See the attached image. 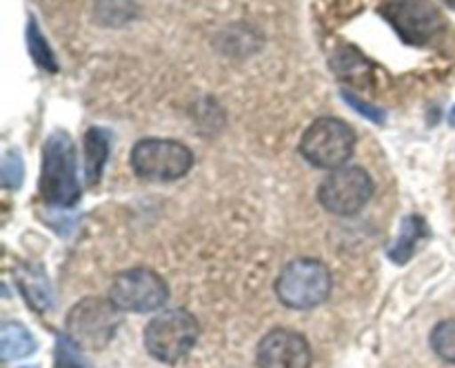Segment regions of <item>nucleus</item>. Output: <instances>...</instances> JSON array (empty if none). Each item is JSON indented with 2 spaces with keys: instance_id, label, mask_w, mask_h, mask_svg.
<instances>
[{
  "instance_id": "obj_1",
  "label": "nucleus",
  "mask_w": 455,
  "mask_h": 368,
  "mask_svg": "<svg viewBox=\"0 0 455 368\" xmlns=\"http://www.w3.org/2000/svg\"><path fill=\"white\" fill-rule=\"evenodd\" d=\"M40 195L52 207H71L80 198L76 146L67 131H53L43 149Z\"/></svg>"
},
{
  "instance_id": "obj_2",
  "label": "nucleus",
  "mask_w": 455,
  "mask_h": 368,
  "mask_svg": "<svg viewBox=\"0 0 455 368\" xmlns=\"http://www.w3.org/2000/svg\"><path fill=\"white\" fill-rule=\"evenodd\" d=\"M200 335L194 315L185 309H172L156 315L145 328V348L154 359L178 364L191 353Z\"/></svg>"
},
{
  "instance_id": "obj_3",
  "label": "nucleus",
  "mask_w": 455,
  "mask_h": 368,
  "mask_svg": "<svg viewBox=\"0 0 455 368\" xmlns=\"http://www.w3.org/2000/svg\"><path fill=\"white\" fill-rule=\"evenodd\" d=\"M355 140V131L345 120L320 118L302 133L300 153L314 167L336 171L354 155Z\"/></svg>"
},
{
  "instance_id": "obj_4",
  "label": "nucleus",
  "mask_w": 455,
  "mask_h": 368,
  "mask_svg": "<svg viewBox=\"0 0 455 368\" xmlns=\"http://www.w3.org/2000/svg\"><path fill=\"white\" fill-rule=\"evenodd\" d=\"M275 293L289 309H315L331 293V273L318 260H309V257L293 260L280 273L278 282H275Z\"/></svg>"
},
{
  "instance_id": "obj_5",
  "label": "nucleus",
  "mask_w": 455,
  "mask_h": 368,
  "mask_svg": "<svg viewBox=\"0 0 455 368\" xmlns=\"http://www.w3.org/2000/svg\"><path fill=\"white\" fill-rule=\"evenodd\" d=\"M132 167L145 180H180L194 167V153L169 137H145L132 149Z\"/></svg>"
},
{
  "instance_id": "obj_6",
  "label": "nucleus",
  "mask_w": 455,
  "mask_h": 368,
  "mask_svg": "<svg viewBox=\"0 0 455 368\" xmlns=\"http://www.w3.org/2000/svg\"><path fill=\"white\" fill-rule=\"evenodd\" d=\"M385 20L407 44H429L444 31L443 13L431 0H387L380 7Z\"/></svg>"
},
{
  "instance_id": "obj_7",
  "label": "nucleus",
  "mask_w": 455,
  "mask_h": 368,
  "mask_svg": "<svg viewBox=\"0 0 455 368\" xmlns=\"http://www.w3.org/2000/svg\"><path fill=\"white\" fill-rule=\"evenodd\" d=\"M373 195V180L364 168L342 167L329 173L318 189V200L333 215H355Z\"/></svg>"
},
{
  "instance_id": "obj_8",
  "label": "nucleus",
  "mask_w": 455,
  "mask_h": 368,
  "mask_svg": "<svg viewBox=\"0 0 455 368\" xmlns=\"http://www.w3.org/2000/svg\"><path fill=\"white\" fill-rule=\"evenodd\" d=\"M118 324V306L102 297H87L67 315L69 337L84 348H102L109 344Z\"/></svg>"
},
{
  "instance_id": "obj_9",
  "label": "nucleus",
  "mask_w": 455,
  "mask_h": 368,
  "mask_svg": "<svg viewBox=\"0 0 455 368\" xmlns=\"http://www.w3.org/2000/svg\"><path fill=\"white\" fill-rule=\"evenodd\" d=\"M109 300L120 310L151 313L169 300V288L158 273L149 269H129L114 278Z\"/></svg>"
},
{
  "instance_id": "obj_10",
  "label": "nucleus",
  "mask_w": 455,
  "mask_h": 368,
  "mask_svg": "<svg viewBox=\"0 0 455 368\" xmlns=\"http://www.w3.org/2000/svg\"><path fill=\"white\" fill-rule=\"evenodd\" d=\"M256 362L260 368H309L311 346L300 333L275 328L258 344Z\"/></svg>"
},
{
  "instance_id": "obj_11",
  "label": "nucleus",
  "mask_w": 455,
  "mask_h": 368,
  "mask_svg": "<svg viewBox=\"0 0 455 368\" xmlns=\"http://www.w3.org/2000/svg\"><path fill=\"white\" fill-rule=\"evenodd\" d=\"M329 62H331L333 74H336L342 82H349L351 87L371 89L373 65L355 47L345 44V47L336 49Z\"/></svg>"
},
{
  "instance_id": "obj_12",
  "label": "nucleus",
  "mask_w": 455,
  "mask_h": 368,
  "mask_svg": "<svg viewBox=\"0 0 455 368\" xmlns=\"http://www.w3.org/2000/svg\"><path fill=\"white\" fill-rule=\"evenodd\" d=\"M111 149V133L102 127H92L84 133V176L89 184H98Z\"/></svg>"
},
{
  "instance_id": "obj_13",
  "label": "nucleus",
  "mask_w": 455,
  "mask_h": 368,
  "mask_svg": "<svg viewBox=\"0 0 455 368\" xmlns=\"http://www.w3.org/2000/svg\"><path fill=\"white\" fill-rule=\"evenodd\" d=\"M36 348H38V344H36L34 335L22 324H3V328H0V350H3L4 359L29 357Z\"/></svg>"
},
{
  "instance_id": "obj_14",
  "label": "nucleus",
  "mask_w": 455,
  "mask_h": 368,
  "mask_svg": "<svg viewBox=\"0 0 455 368\" xmlns=\"http://www.w3.org/2000/svg\"><path fill=\"white\" fill-rule=\"evenodd\" d=\"M427 233H429V231H427V224L422 217L418 215L407 217V220L403 222L400 238L395 239V244L389 251L391 260L398 262V264H404V262L413 255V251H416V244L420 242L422 238H427Z\"/></svg>"
},
{
  "instance_id": "obj_15",
  "label": "nucleus",
  "mask_w": 455,
  "mask_h": 368,
  "mask_svg": "<svg viewBox=\"0 0 455 368\" xmlns=\"http://www.w3.org/2000/svg\"><path fill=\"white\" fill-rule=\"evenodd\" d=\"M18 286H20L22 295L27 297V301L34 309L44 310L52 306V291H49L47 278L43 275V270L20 269V273H18Z\"/></svg>"
},
{
  "instance_id": "obj_16",
  "label": "nucleus",
  "mask_w": 455,
  "mask_h": 368,
  "mask_svg": "<svg viewBox=\"0 0 455 368\" xmlns=\"http://www.w3.org/2000/svg\"><path fill=\"white\" fill-rule=\"evenodd\" d=\"M27 47H29L31 60L40 67L47 74H56L58 71V60L53 56L52 44L47 43V38L40 31V25L36 22V18L31 16L29 22H27Z\"/></svg>"
},
{
  "instance_id": "obj_17",
  "label": "nucleus",
  "mask_w": 455,
  "mask_h": 368,
  "mask_svg": "<svg viewBox=\"0 0 455 368\" xmlns=\"http://www.w3.org/2000/svg\"><path fill=\"white\" fill-rule=\"evenodd\" d=\"M431 348L440 359L455 364V319H444L431 331Z\"/></svg>"
},
{
  "instance_id": "obj_18",
  "label": "nucleus",
  "mask_w": 455,
  "mask_h": 368,
  "mask_svg": "<svg viewBox=\"0 0 455 368\" xmlns=\"http://www.w3.org/2000/svg\"><path fill=\"white\" fill-rule=\"evenodd\" d=\"M53 368H89L87 359L80 353L78 344L71 337L60 335L56 341V364Z\"/></svg>"
},
{
  "instance_id": "obj_19",
  "label": "nucleus",
  "mask_w": 455,
  "mask_h": 368,
  "mask_svg": "<svg viewBox=\"0 0 455 368\" xmlns=\"http://www.w3.org/2000/svg\"><path fill=\"white\" fill-rule=\"evenodd\" d=\"M22 177H25V164L16 149L7 151L3 158V184L7 189H20Z\"/></svg>"
},
{
  "instance_id": "obj_20",
  "label": "nucleus",
  "mask_w": 455,
  "mask_h": 368,
  "mask_svg": "<svg viewBox=\"0 0 455 368\" xmlns=\"http://www.w3.org/2000/svg\"><path fill=\"white\" fill-rule=\"evenodd\" d=\"M342 98H345V100L349 102L351 109H355V111H358V114H363L364 118L371 120V122L382 124L387 120V114L380 109V106H376V105H371V102L363 100V98H360V96L351 93L349 89H342Z\"/></svg>"
},
{
  "instance_id": "obj_21",
  "label": "nucleus",
  "mask_w": 455,
  "mask_h": 368,
  "mask_svg": "<svg viewBox=\"0 0 455 368\" xmlns=\"http://www.w3.org/2000/svg\"><path fill=\"white\" fill-rule=\"evenodd\" d=\"M100 9H105V12H98V16H107V22H114V18H118V22H123L133 16L132 0H102Z\"/></svg>"
},
{
  "instance_id": "obj_22",
  "label": "nucleus",
  "mask_w": 455,
  "mask_h": 368,
  "mask_svg": "<svg viewBox=\"0 0 455 368\" xmlns=\"http://www.w3.org/2000/svg\"><path fill=\"white\" fill-rule=\"evenodd\" d=\"M449 122H451L453 127H455V106L451 109V114H449Z\"/></svg>"
},
{
  "instance_id": "obj_23",
  "label": "nucleus",
  "mask_w": 455,
  "mask_h": 368,
  "mask_svg": "<svg viewBox=\"0 0 455 368\" xmlns=\"http://www.w3.org/2000/svg\"><path fill=\"white\" fill-rule=\"evenodd\" d=\"M444 4H447V7H451L455 12V0H444Z\"/></svg>"
},
{
  "instance_id": "obj_24",
  "label": "nucleus",
  "mask_w": 455,
  "mask_h": 368,
  "mask_svg": "<svg viewBox=\"0 0 455 368\" xmlns=\"http://www.w3.org/2000/svg\"><path fill=\"white\" fill-rule=\"evenodd\" d=\"M25 368H34V366H25Z\"/></svg>"
}]
</instances>
